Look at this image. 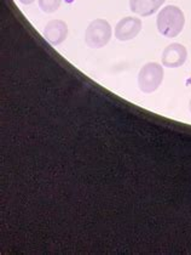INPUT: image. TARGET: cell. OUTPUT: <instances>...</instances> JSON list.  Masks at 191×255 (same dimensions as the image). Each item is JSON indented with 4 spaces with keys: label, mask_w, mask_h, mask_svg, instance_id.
Returning a JSON list of instances; mask_svg holds the SVG:
<instances>
[{
    "label": "cell",
    "mask_w": 191,
    "mask_h": 255,
    "mask_svg": "<svg viewBox=\"0 0 191 255\" xmlns=\"http://www.w3.org/2000/svg\"><path fill=\"white\" fill-rule=\"evenodd\" d=\"M189 108H190V112H191V100H190V105H189Z\"/></svg>",
    "instance_id": "30bf717a"
},
{
    "label": "cell",
    "mask_w": 191,
    "mask_h": 255,
    "mask_svg": "<svg viewBox=\"0 0 191 255\" xmlns=\"http://www.w3.org/2000/svg\"><path fill=\"white\" fill-rule=\"evenodd\" d=\"M188 57V50L184 45L173 43L163 50L162 65L168 68L182 67Z\"/></svg>",
    "instance_id": "277c9868"
},
{
    "label": "cell",
    "mask_w": 191,
    "mask_h": 255,
    "mask_svg": "<svg viewBox=\"0 0 191 255\" xmlns=\"http://www.w3.org/2000/svg\"><path fill=\"white\" fill-rule=\"evenodd\" d=\"M19 2L23 5H30L32 2H34V0H19Z\"/></svg>",
    "instance_id": "9c48e42d"
},
{
    "label": "cell",
    "mask_w": 191,
    "mask_h": 255,
    "mask_svg": "<svg viewBox=\"0 0 191 255\" xmlns=\"http://www.w3.org/2000/svg\"><path fill=\"white\" fill-rule=\"evenodd\" d=\"M112 38V27L109 22L98 18L88 24L85 33V43L91 49L104 48Z\"/></svg>",
    "instance_id": "7a4b0ae2"
},
{
    "label": "cell",
    "mask_w": 191,
    "mask_h": 255,
    "mask_svg": "<svg viewBox=\"0 0 191 255\" xmlns=\"http://www.w3.org/2000/svg\"><path fill=\"white\" fill-rule=\"evenodd\" d=\"M142 21L138 17H124L115 27V37L119 40H131L142 30Z\"/></svg>",
    "instance_id": "5b68a950"
},
{
    "label": "cell",
    "mask_w": 191,
    "mask_h": 255,
    "mask_svg": "<svg viewBox=\"0 0 191 255\" xmlns=\"http://www.w3.org/2000/svg\"><path fill=\"white\" fill-rule=\"evenodd\" d=\"M62 0H39V6L46 13H52L58 10Z\"/></svg>",
    "instance_id": "ba28073f"
},
{
    "label": "cell",
    "mask_w": 191,
    "mask_h": 255,
    "mask_svg": "<svg viewBox=\"0 0 191 255\" xmlns=\"http://www.w3.org/2000/svg\"><path fill=\"white\" fill-rule=\"evenodd\" d=\"M156 24L159 32L166 38H176L184 28V12L178 6L168 5L163 7L157 15Z\"/></svg>",
    "instance_id": "6da1fadb"
},
{
    "label": "cell",
    "mask_w": 191,
    "mask_h": 255,
    "mask_svg": "<svg viewBox=\"0 0 191 255\" xmlns=\"http://www.w3.org/2000/svg\"><path fill=\"white\" fill-rule=\"evenodd\" d=\"M163 80V68L156 62L146 63L138 74V87L145 94H151L159 89Z\"/></svg>",
    "instance_id": "3957f363"
},
{
    "label": "cell",
    "mask_w": 191,
    "mask_h": 255,
    "mask_svg": "<svg viewBox=\"0 0 191 255\" xmlns=\"http://www.w3.org/2000/svg\"><path fill=\"white\" fill-rule=\"evenodd\" d=\"M68 26L64 21L54 20L50 21L44 29V37L52 45H60L67 39Z\"/></svg>",
    "instance_id": "8992f818"
},
{
    "label": "cell",
    "mask_w": 191,
    "mask_h": 255,
    "mask_svg": "<svg viewBox=\"0 0 191 255\" xmlns=\"http://www.w3.org/2000/svg\"><path fill=\"white\" fill-rule=\"evenodd\" d=\"M166 0H129V9L137 15L148 17L156 12Z\"/></svg>",
    "instance_id": "52a82bcc"
}]
</instances>
